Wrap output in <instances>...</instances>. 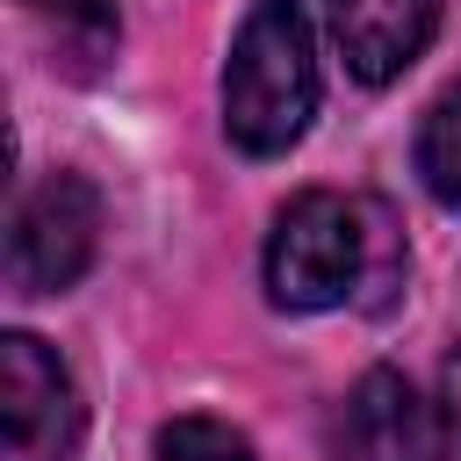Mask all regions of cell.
Wrapping results in <instances>:
<instances>
[{"label":"cell","instance_id":"6da1fadb","mask_svg":"<svg viewBox=\"0 0 461 461\" xmlns=\"http://www.w3.org/2000/svg\"><path fill=\"white\" fill-rule=\"evenodd\" d=\"M396 223L382 202L303 187L267 230V295L281 310H339L375 281H396Z\"/></svg>","mask_w":461,"mask_h":461},{"label":"cell","instance_id":"7a4b0ae2","mask_svg":"<svg viewBox=\"0 0 461 461\" xmlns=\"http://www.w3.org/2000/svg\"><path fill=\"white\" fill-rule=\"evenodd\" d=\"M317 115V36L303 0H252L223 58V137L245 158H281Z\"/></svg>","mask_w":461,"mask_h":461},{"label":"cell","instance_id":"3957f363","mask_svg":"<svg viewBox=\"0 0 461 461\" xmlns=\"http://www.w3.org/2000/svg\"><path fill=\"white\" fill-rule=\"evenodd\" d=\"M101 245V194L79 173H43L14 194L7 216V281L22 295H58L94 267Z\"/></svg>","mask_w":461,"mask_h":461},{"label":"cell","instance_id":"277c9868","mask_svg":"<svg viewBox=\"0 0 461 461\" xmlns=\"http://www.w3.org/2000/svg\"><path fill=\"white\" fill-rule=\"evenodd\" d=\"M86 432V403L72 367L36 339H0V461H72Z\"/></svg>","mask_w":461,"mask_h":461},{"label":"cell","instance_id":"5b68a950","mask_svg":"<svg viewBox=\"0 0 461 461\" xmlns=\"http://www.w3.org/2000/svg\"><path fill=\"white\" fill-rule=\"evenodd\" d=\"M331 461H432V411L396 367H367L339 418H331Z\"/></svg>","mask_w":461,"mask_h":461},{"label":"cell","instance_id":"8992f818","mask_svg":"<svg viewBox=\"0 0 461 461\" xmlns=\"http://www.w3.org/2000/svg\"><path fill=\"white\" fill-rule=\"evenodd\" d=\"M324 14H331V43L360 86L403 79L439 29V0H324Z\"/></svg>","mask_w":461,"mask_h":461},{"label":"cell","instance_id":"52a82bcc","mask_svg":"<svg viewBox=\"0 0 461 461\" xmlns=\"http://www.w3.org/2000/svg\"><path fill=\"white\" fill-rule=\"evenodd\" d=\"M418 180L439 209L461 216V79H447L418 122Z\"/></svg>","mask_w":461,"mask_h":461},{"label":"cell","instance_id":"ba28073f","mask_svg":"<svg viewBox=\"0 0 461 461\" xmlns=\"http://www.w3.org/2000/svg\"><path fill=\"white\" fill-rule=\"evenodd\" d=\"M22 7L29 14H50L58 36H65V50L79 65H101L115 50V0H22Z\"/></svg>","mask_w":461,"mask_h":461},{"label":"cell","instance_id":"9c48e42d","mask_svg":"<svg viewBox=\"0 0 461 461\" xmlns=\"http://www.w3.org/2000/svg\"><path fill=\"white\" fill-rule=\"evenodd\" d=\"M151 454L158 461H252V439L223 418H173V425H158Z\"/></svg>","mask_w":461,"mask_h":461},{"label":"cell","instance_id":"30bf717a","mask_svg":"<svg viewBox=\"0 0 461 461\" xmlns=\"http://www.w3.org/2000/svg\"><path fill=\"white\" fill-rule=\"evenodd\" d=\"M432 461H461V346L439 360V396H432Z\"/></svg>","mask_w":461,"mask_h":461}]
</instances>
